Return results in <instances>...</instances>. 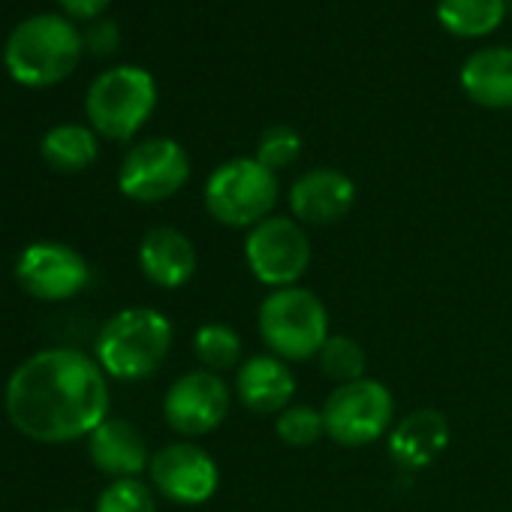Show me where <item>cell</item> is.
Masks as SVG:
<instances>
[{"label":"cell","mask_w":512,"mask_h":512,"mask_svg":"<svg viewBox=\"0 0 512 512\" xmlns=\"http://www.w3.org/2000/svg\"><path fill=\"white\" fill-rule=\"evenodd\" d=\"M112 389L100 362L73 347L28 356L7 380L4 410L13 428L37 443H73L109 419Z\"/></svg>","instance_id":"1"},{"label":"cell","mask_w":512,"mask_h":512,"mask_svg":"<svg viewBox=\"0 0 512 512\" xmlns=\"http://www.w3.org/2000/svg\"><path fill=\"white\" fill-rule=\"evenodd\" d=\"M85 37L76 25L55 13H40L13 28L4 46L7 73L28 88H49L64 82L82 61Z\"/></svg>","instance_id":"2"},{"label":"cell","mask_w":512,"mask_h":512,"mask_svg":"<svg viewBox=\"0 0 512 512\" xmlns=\"http://www.w3.org/2000/svg\"><path fill=\"white\" fill-rule=\"evenodd\" d=\"M175 329L157 308H124L112 314L94 344V359L112 380H145L151 377L172 350Z\"/></svg>","instance_id":"3"},{"label":"cell","mask_w":512,"mask_h":512,"mask_svg":"<svg viewBox=\"0 0 512 512\" xmlns=\"http://www.w3.org/2000/svg\"><path fill=\"white\" fill-rule=\"evenodd\" d=\"M256 329L266 350L290 365L317 359L332 335L323 299L305 287L272 290L256 314Z\"/></svg>","instance_id":"4"},{"label":"cell","mask_w":512,"mask_h":512,"mask_svg":"<svg viewBox=\"0 0 512 512\" xmlns=\"http://www.w3.org/2000/svg\"><path fill=\"white\" fill-rule=\"evenodd\" d=\"M208 214L229 229H253L272 217L281 196L278 172L266 169L256 157H232L220 163L205 181Z\"/></svg>","instance_id":"5"},{"label":"cell","mask_w":512,"mask_h":512,"mask_svg":"<svg viewBox=\"0 0 512 512\" xmlns=\"http://www.w3.org/2000/svg\"><path fill=\"white\" fill-rule=\"evenodd\" d=\"M157 106V82L142 67H112L100 73L85 97V112L94 133L127 142L151 118Z\"/></svg>","instance_id":"6"},{"label":"cell","mask_w":512,"mask_h":512,"mask_svg":"<svg viewBox=\"0 0 512 512\" xmlns=\"http://www.w3.org/2000/svg\"><path fill=\"white\" fill-rule=\"evenodd\" d=\"M320 410L326 437L350 449L383 440L395 425V398L389 386L374 377L335 386Z\"/></svg>","instance_id":"7"},{"label":"cell","mask_w":512,"mask_h":512,"mask_svg":"<svg viewBox=\"0 0 512 512\" xmlns=\"http://www.w3.org/2000/svg\"><path fill=\"white\" fill-rule=\"evenodd\" d=\"M244 263L250 275L269 290L299 287L311 266V238L296 217L272 214L247 229Z\"/></svg>","instance_id":"8"},{"label":"cell","mask_w":512,"mask_h":512,"mask_svg":"<svg viewBox=\"0 0 512 512\" xmlns=\"http://www.w3.org/2000/svg\"><path fill=\"white\" fill-rule=\"evenodd\" d=\"M190 181V157L175 139H145L127 151L118 169V187L133 202L172 199Z\"/></svg>","instance_id":"9"},{"label":"cell","mask_w":512,"mask_h":512,"mask_svg":"<svg viewBox=\"0 0 512 512\" xmlns=\"http://www.w3.org/2000/svg\"><path fill=\"white\" fill-rule=\"evenodd\" d=\"M19 287L40 302L76 299L91 284V266L85 256L61 241H34L16 260Z\"/></svg>","instance_id":"10"},{"label":"cell","mask_w":512,"mask_h":512,"mask_svg":"<svg viewBox=\"0 0 512 512\" xmlns=\"http://www.w3.org/2000/svg\"><path fill=\"white\" fill-rule=\"evenodd\" d=\"M232 407V389L214 371L181 374L163 395V419L181 437H205L220 428Z\"/></svg>","instance_id":"11"},{"label":"cell","mask_w":512,"mask_h":512,"mask_svg":"<svg viewBox=\"0 0 512 512\" xmlns=\"http://www.w3.org/2000/svg\"><path fill=\"white\" fill-rule=\"evenodd\" d=\"M148 476L151 488L178 506L208 503L220 485L217 461L193 440H175L157 449L151 455Z\"/></svg>","instance_id":"12"},{"label":"cell","mask_w":512,"mask_h":512,"mask_svg":"<svg viewBox=\"0 0 512 512\" xmlns=\"http://www.w3.org/2000/svg\"><path fill=\"white\" fill-rule=\"evenodd\" d=\"M287 202L302 226H332L353 208L356 184L341 169H311L293 181Z\"/></svg>","instance_id":"13"},{"label":"cell","mask_w":512,"mask_h":512,"mask_svg":"<svg viewBox=\"0 0 512 512\" xmlns=\"http://www.w3.org/2000/svg\"><path fill=\"white\" fill-rule=\"evenodd\" d=\"M232 395L253 416H278L296 398V374L290 362L272 353L250 356L235 371Z\"/></svg>","instance_id":"14"},{"label":"cell","mask_w":512,"mask_h":512,"mask_svg":"<svg viewBox=\"0 0 512 512\" xmlns=\"http://www.w3.org/2000/svg\"><path fill=\"white\" fill-rule=\"evenodd\" d=\"M199 256L193 241L175 226H154L142 235L139 269L160 290H181L193 281Z\"/></svg>","instance_id":"15"},{"label":"cell","mask_w":512,"mask_h":512,"mask_svg":"<svg viewBox=\"0 0 512 512\" xmlns=\"http://www.w3.org/2000/svg\"><path fill=\"white\" fill-rule=\"evenodd\" d=\"M88 455L94 467L112 479H139L142 470H148L151 455L142 431L118 416L103 419L88 434Z\"/></svg>","instance_id":"16"},{"label":"cell","mask_w":512,"mask_h":512,"mask_svg":"<svg viewBox=\"0 0 512 512\" xmlns=\"http://www.w3.org/2000/svg\"><path fill=\"white\" fill-rule=\"evenodd\" d=\"M449 434V419L440 410H413L392 425L389 458L404 470H422L446 452Z\"/></svg>","instance_id":"17"},{"label":"cell","mask_w":512,"mask_h":512,"mask_svg":"<svg viewBox=\"0 0 512 512\" xmlns=\"http://www.w3.org/2000/svg\"><path fill=\"white\" fill-rule=\"evenodd\" d=\"M461 91L485 109H512V49L485 46L461 67Z\"/></svg>","instance_id":"18"},{"label":"cell","mask_w":512,"mask_h":512,"mask_svg":"<svg viewBox=\"0 0 512 512\" xmlns=\"http://www.w3.org/2000/svg\"><path fill=\"white\" fill-rule=\"evenodd\" d=\"M43 160L55 169V172H82L88 169L97 154H100V142L94 127L85 124H58L43 136Z\"/></svg>","instance_id":"19"},{"label":"cell","mask_w":512,"mask_h":512,"mask_svg":"<svg viewBox=\"0 0 512 512\" xmlns=\"http://www.w3.org/2000/svg\"><path fill=\"white\" fill-rule=\"evenodd\" d=\"M506 16V0H440L437 22L461 40L488 37Z\"/></svg>","instance_id":"20"},{"label":"cell","mask_w":512,"mask_h":512,"mask_svg":"<svg viewBox=\"0 0 512 512\" xmlns=\"http://www.w3.org/2000/svg\"><path fill=\"white\" fill-rule=\"evenodd\" d=\"M193 356L205 371H229L241 365L244 356V341L241 335L226 326V323H205L193 335Z\"/></svg>","instance_id":"21"},{"label":"cell","mask_w":512,"mask_h":512,"mask_svg":"<svg viewBox=\"0 0 512 512\" xmlns=\"http://www.w3.org/2000/svg\"><path fill=\"white\" fill-rule=\"evenodd\" d=\"M317 362H320V371L329 380H335V386L368 377L365 374V368H368L365 347L353 335H329V341L317 353Z\"/></svg>","instance_id":"22"},{"label":"cell","mask_w":512,"mask_h":512,"mask_svg":"<svg viewBox=\"0 0 512 512\" xmlns=\"http://www.w3.org/2000/svg\"><path fill=\"white\" fill-rule=\"evenodd\" d=\"M275 431H278L281 443H287L293 449H308L320 437H326L323 410H317L311 404H290L284 413L275 416Z\"/></svg>","instance_id":"23"},{"label":"cell","mask_w":512,"mask_h":512,"mask_svg":"<svg viewBox=\"0 0 512 512\" xmlns=\"http://www.w3.org/2000/svg\"><path fill=\"white\" fill-rule=\"evenodd\" d=\"M94 512H157L154 488L142 479H112L100 491Z\"/></svg>","instance_id":"24"},{"label":"cell","mask_w":512,"mask_h":512,"mask_svg":"<svg viewBox=\"0 0 512 512\" xmlns=\"http://www.w3.org/2000/svg\"><path fill=\"white\" fill-rule=\"evenodd\" d=\"M299 157H302V136L287 124H275L263 130L260 142H256V160L272 172L290 169Z\"/></svg>","instance_id":"25"},{"label":"cell","mask_w":512,"mask_h":512,"mask_svg":"<svg viewBox=\"0 0 512 512\" xmlns=\"http://www.w3.org/2000/svg\"><path fill=\"white\" fill-rule=\"evenodd\" d=\"M85 46H88L91 52H97V55L115 52V46H118V25H115V22H100V25H94V28L88 31V37H85Z\"/></svg>","instance_id":"26"},{"label":"cell","mask_w":512,"mask_h":512,"mask_svg":"<svg viewBox=\"0 0 512 512\" xmlns=\"http://www.w3.org/2000/svg\"><path fill=\"white\" fill-rule=\"evenodd\" d=\"M67 16L73 19H97L109 10L112 0H58Z\"/></svg>","instance_id":"27"},{"label":"cell","mask_w":512,"mask_h":512,"mask_svg":"<svg viewBox=\"0 0 512 512\" xmlns=\"http://www.w3.org/2000/svg\"><path fill=\"white\" fill-rule=\"evenodd\" d=\"M509 4H512V0H509Z\"/></svg>","instance_id":"28"}]
</instances>
